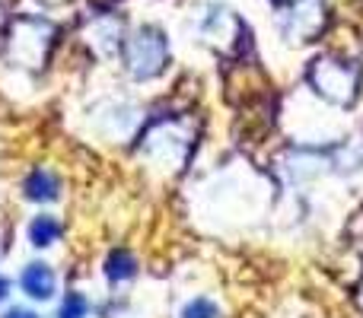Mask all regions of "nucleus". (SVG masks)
<instances>
[{
    "mask_svg": "<svg viewBox=\"0 0 363 318\" xmlns=\"http://www.w3.org/2000/svg\"><path fill=\"white\" fill-rule=\"evenodd\" d=\"M194 150V127L188 118H157L140 127L138 134V159L153 178H176L188 166Z\"/></svg>",
    "mask_w": 363,
    "mask_h": 318,
    "instance_id": "f257e3e1",
    "label": "nucleus"
},
{
    "mask_svg": "<svg viewBox=\"0 0 363 318\" xmlns=\"http://www.w3.org/2000/svg\"><path fill=\"white\" fill-rule=\"evenodd\" d=\"M309 89L319 96L325 106L335 108H351L360 96V67L357 61H347V57H335V55H322L309 64Z\"/></svg>",
    "mask_w": 363,
    "mask_h": 318,
    "instance_id": "f03ea898",
    "label": "nucleus"
},
{
    "mask_svg": "<svg viewBox=\"0 0 363 318\" xmlns=\"http://www.w3.org/2000/svg\"><path fill=\"white\" fill-rule=\"evenodd\" d=\"M121 61H125V70L131 80H138V83L157 80L166 70V61H169L166 35L160 29H153V25L131 32L125 38V45H121Z\"/></svg>",
    "mask_w": 363,
    "mask_h": 318,
    "instance_id": "7ed1b4c3",
    "label": "nucleus"
},
{
    "mask_svg": "<svg viewBox=\"0 0 363 318\" xmlns=\"http://www.w3.org/2000/svg\"><path fill=\"white\" fill-rule=\"evenodd\" d=\"M51 38H55V29L42 19H23L13 29V55L26 64V67H42V61L48 57Z\"/></svg>",
    "mask_w": 363,
    "mask_h": 318,
    "instance_id": "20e7f679",
    "label": "nucleus"
},
{
    "mask_svg": "<svg viewBox=\"0 0 363 318\" xmlns=\"http://www.w3.org/2000/svg\"><path fill=\"white\" fill-rule=\"evenodd\" d=\"M325 25V4L322 0H290L281 13V29L290 42H309Z\"/></svg>",
    "mask_w": 363,
    "mask_h": 318,
    "instance_id": "39448f33",
    "label": "nucleus"
},
{
    "mask_svg": "<svg viewBox=\"0 0 363 318\" xmlns=\"http://www.w3.org/2000/svg\"><path fill=\"white\" fill-rule=\"evenodd\" d=\"M16 287H19V293H23L26 300H29V302H38V306H45V302H51V300H57V293H61V280H57V271L51 268L48 261H42V258H35V261H26L23 268H19Z\"/></svg>",
    "mask_w": 363,
    "mask_h": 318,
    "instance_id": "423d86ee",
    "label": "nucleus"
},
{
    "mask_svg": "<svg viewBox=\"0 0 363 318\" xmlns=\"http://www.w3.org/2000/svg\"><path fill=\"white\" fill-rule=\"evenodd\" d=\"M245 25L239 23L236 13L223 10V6H213L204 19H201V35L220 51H233L239 42H242Z\"/></svg>",
    "mask_w": 363,
    "mask_h": 318,
    "instance_id": "0eeeda50",
    "label": "nucleus"
},
{
    "mask_svg": "<svg viewBox=\"0 0 363 318\" xmlns=\"http://www.w3.org/2000/svg\"><path fill=\"white\" fill-rule=\"evenodd\" d=\"M19 188H23V198L29 200V204L48 207V204H57V200H61L64 181L51 166H32Z\"/></svg>",
    "mask_w": 363,
    "mask_h": 318,
    "instance_id": "6e6552de",
    "label": "nucleus"
},
{
    "mask_svg": "<svg viewBox=\"0 0 363 318\" xmlns=\"http://www.w3.org/2000/svg\"><path fill=\"white\" fill-rule=\"evenodd\" d=\"M102 277H106V283L112 290L128 287V283H134L140 277V258L128 245H112L106 251V258H102Z\"/></svg>",
    "mask_w": 363,
    "mask_h": 318,
    "instance_id": "1a4fd4ad",
    "label": "nucleus"
},
{
    "mask_svg": "<svg viewBox=\"0 0 363 318\" xmlns=\"http://www.w3.org/2000/svg\"><path fill=\"white\" fill-rule=\"evenodd\" d=\"M26 239H29V245L38 251L55 249V245L64 239V220L57 217V213L38 210L35 217L26 223Z\"/></svg>",
    "mask_w": 363,
    "mask_h": 318,
    "instance_id": "9d476101",
    "label": "nucleus"
},
{
    "mask_svg": "<svg viewBox=\"0 0 363 318\" xmlns=\"http://www.w3.org/2000/svg\"><path fill=\"white\" fill-rule=\"evenodd\" d=\"M86 42L93 45L99 55H112V51H118L121 45H125V35H121V23L115 16H96L93 23L86 25Z\"/></svg>",
    "mask_w": 363,
    "mask_h": 318,
    "instance_id": "9b49d317",
    "label": "nucleus"
},
{
    "mask_svg": "<svg viewBox=\"0 0 363 318\" xmlns=\"http://www.w3.org/2000/svg\"><path fill=\"white\" fill-rule=\"evenodd\" d=\"M93 315V300L83 290H64L57 296L55 318H89Z\"/></svg>",
    "mask_w": 363,
    "mask_h": 318,
    "instance_id": "f8f14e48",
    "label": "nucleus"
},
{
    "mask_svg": "<svg viewBox=\"0 0 363 318\" xmlns=\"http://www.w3.org/2000/svg\"><path fill=\"white\" fill-rule=\"evenodd\" d=\"M179 318H223V309H220V302L211 300V296H191V300H185V306L179 309Z\"/></svg>",
    "mask_w": 363,
    "mask_h": 318,
    "instance_id": "ddd939ff",
    "label": "nucleus"
},
{
    "mask_svg": "<svg viewBox=\"0 0 363 318\" xmlns=\"http://www.w3.org/2000/svg\"><path fill=\"white\" fill-rule=\"evenodd\" d=\"M0 318H42V312H35L32 306H6Z\"/></svg>",
    "mask_w": 363,
    "mask_h": 318,
    "instance_id": "4468645a",
    "label": "nucleus"
},
{
    "mask_svg": "<svg viewBox=\"0 0 363 318\" xmlns=\"http://www.w3.org/2000/svg\"><path fill=\"white\" fill-rule=\"evenodd\" d=\"M13 287H16V280H13V277H6L4 271H0V306H6V302H10Z\"/></svg>",
    "mask_w": 363,
    "mask_h": 318,
    "instance_id": "2eb2a0df",
    "label": "nucleus"
}]
</instances>
